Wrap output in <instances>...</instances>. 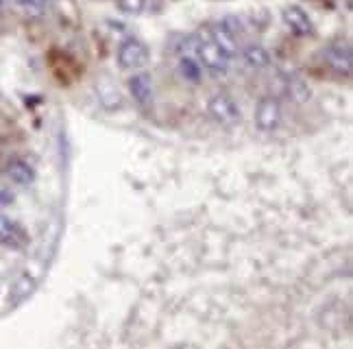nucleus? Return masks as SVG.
Masks as SVG:
<instances>
[{
  "label": "nucleus",
  "mask_w": 353,
  "mask_h": 349,
  "mask_svg": "<svg viewBox=\"0 0 353 349\" xmlns=\"http://www.w3.org/2000/svg\"><path fill=\"white\" fill-rule=\"evenodd\" d=\"M116 59L120 70H138L148 61V46L138 37H129L118 46Z\"/></svg>",
  "instance_id": "1"
},
{
  "label": "nucleus",
  "mask_w": 353,
  "mask_h": 349,
  "mask_svg": "<svg viewBox=\"0 0 353 349\" xmlns=\"http://www.w3.org/2000/svg\"><path fill=\"white\" fill-rule=\"evenodd\" d=\"M208 112L212 116V120H216L219 125H236L240 123V107L236 103L234 97L229 94H214V97L208 101Z\"/></svg>",
  "instance_id": "2"
},
{
  "label": "nucleus",
  "mask_w": 353,
  "mask_h": 349,
  "mask_svg": "<svg viewBox=\"0 0 353 349\" xmlns=\"http://www.w3.org/2000/svg\"><path fill=\"white\" fill-rule=\"evenodd\" d=\"M281 123V105L275 97H264L260 99L255 107V127L264 131V133H270L275 131Z\"/></svg>",
  "instance_id": "3"
},
{
  "label": "nucleus",
  "mask_w": 353,
  "mask_h": 349,
  "mask_svg": "<svg viewBox=\"0 0 353 349\" xmlns=\"http://www.w3.org/2000/svg\"><path fill=\"white\" fill-rule=\"evenodd\" d=\"M323 57L336 74H351V46L334 42L323 50Z\"/></svg>",
  "instance_id": "4"
},
{
  "label": "nucleus",
  "mask_w": 353,
  "mask_h": 349,
  "mask_svg": "<svg viewBox=\"0 0 353 349\" xmlns=\"http://www.w3.org/2000/svg\"><path fill=\"white\" fill-rule=\"evenodd\" d=\"M281 16H283V22H286V26H288V29H290L294 35L305 37V35H312V31H314V26H312L310 16H307V13H305L301 7L290 5V7L283 9Z\"/></svg>",
  "instance_id": "5"
},
{
  "label": "nucleus",
  "mask_w": 353,
  "mask_h": 349,
  "mask_svg": "<svg viewBox=\"0 0 353 349\" xmlns=\"http://www.w3.org/2000/svg\"><path fill=\"white\" fill-rule=\"evenodd\" d=\"M129 92L135 103L148 107L153 103V79L146 72H138L129 79Z\"/></svg>",
  "instance_id": "6"
},
{
  "label": "nucleus",
  "mask_w": 353,
  "mask_h": 349,
  "mask_svg": "<svg viewBox=\"0 0 353 349\" xmlns=\"http://www.w3.org/2000/svg\"><path fill=\"white\" fill-rule=\"evenodd\" d=\"M24 243H26V236L18 227V223H13L9 217L0 214V245H5L9 249H22Z\"/></svg>",
  "instance_id": "7"
},
{
  "label": "nucleus",
  "mask_w": 353,
  "mask_h": 349,
  "mask_svg": "<svg viewBox=\"0 0 353 349\" xmlns=\"http://www.w3.org/2000/svg\"><path fill=\"white\" fill-rule=\"evenodd\" d=\"M37 288V277L31 275L29 271L22 273L16 277V281L11 284V290H9V306H18L20 301H24L26 297H31L33 290Z\"/></svg>",
  "instance_id": "8"
},
{
  "label": "nucleus",
  "mask_w": 353,
  "mask_h": 349,
  "mask_svg": "<svg viewBox=\"0 0 353 349\" xmlns=\"http://www.w3.org/2000/svg\"><path fill=\"white\" fill-rule=\"evenodd\" d=\"M242 61L249 66L251 70H266L270 66V52L262 44H247L242 48Z\"/></svg>",
  "instance_id": "9"
},
{
  "label": "nucleus",
  "mask_w": 353,
  "mask_h": 349,
  "mask_svg": "<svg viewBox=\"0 0 353 349\" xmlns=\"http://www.w3.org/2000/svg\"><path fill=\"white\" fill-rule=\"evenodd\" d=\"M7 177L18 186H31L35 181V170L24 159H9L5 166Z\"/></svg>",
  "instance_id": "10"
},
{
  "label": "nucleus",
  "mask_w": 353,
  "mask_h": 349,
  "mask_svg": "<svg viewBox=\"0 0 353 349\" xmlns=\"http://www.w3.org/2000/svg\"><path fill=\"white\" fill-rule=\"evenodd\" d=\"M179 70L185 79L190 81H199L201 79V63L194 59V57H185L181 55V61H179Z\"/></svg>",
  "instance_id": "11"
},
{
  "label": "nucleus",
  "mask_w": 353,
  "mask_h": 349,
  "mask_svg": "<svg viewBox=\"0 0 353 349\" xmlns=\"http://www.w3.org/2000/svg\"><path fill=\"white\" fill-rule=\"evenodd\" d=\"M20 9H24L26 13H33V16H37V13H42L44 9H48L52 5V0H13Z\"/></svg>",
  "instance_id": "12"
},
{
  "label": "nucleus",
  "mask_w": 353,
  "mask_h": 349,
  "mask_svg": "<svg viewBox=\"0 0 353 349\" xmlns=\"http://www.w3.org/2000/svg\"><path fill=\"white\" fill-rule=\"evenodd\" d=\"M146 0H118V9L129 13V16H138V13L144 11Z\"/></svg>",
  "instance_id": "13"
},
{
  "label": "nucleus",
  "mask_w": 353,
  "mask_h": 349,
  "mask_svg": "<svg viewBox=\"0 0 353 349\" xmlns=\"http://www.w3.org/2000/svg\"><path fill=\"white\" fill-rule=\"evenodd\" d=\"M3 5H5V0H0V9H3Z\"/></svg>",
  "instance_id": "14"
}]
</instances>
